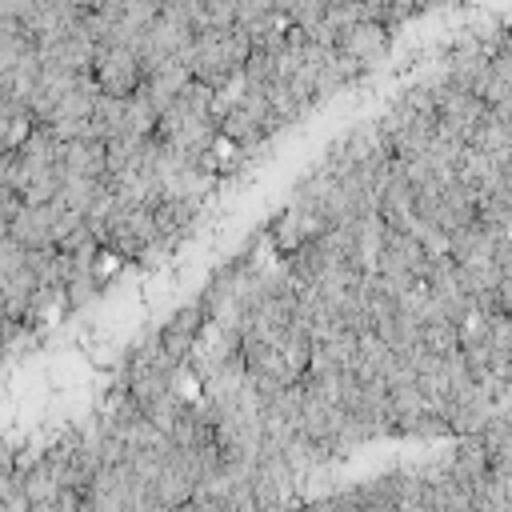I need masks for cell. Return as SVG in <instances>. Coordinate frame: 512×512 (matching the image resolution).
Wrapping results in <instances>:
<instances>
[{"label": "cell", "mask_w": 512, "mask_h": 512, "mask_svg": "<svg viewBox=\"0 0 512 512\" xmlns=\"http://www.w3.org/2000/svg\"><path fill=\"white\" fill-rule=\"evenodd\" d=\"M24 260H28V252H24L12 236H4V240H0V280H8V276H16V272H24Z\"/></svg>", "instance_id": "8fae6325"}, {"label": "cell", "mask_w": 512, "mask_h": 512, "mask_svg": "<svg viewBox=\"0 0 512 512\" xmlns=\"http://www.w3.org/2000/svg\"><path fill=\"white\" fill-rule=\"evenodd\" d=\"M88 76L100 96H132L144 80V68L136 60V48H96Z\"/></svg>", "instance_id": "7a4b0ae2"}, {"label": "cell", "mask_w": 512, "mask_h": 512, "mask_svg": "<svg viewBox=\"0 0 512 512\" xmlns=\"http://www.w3.org/2000/svg\"><path fill=\"white\" fill-rule=\"evenodd\" d=\"M0 104H4V92H0Z\"/></svg>", "instance_id": "9a60e30c"}, {"label": "cell", "mask_w": 512, "mask_h": 512, "mask_svg": "<svg viewBox=\"0 0 512 512\" xmlns=\"http://www.w3.org/2000/svg\"><path fill=\"white\" fill-rule=\"evenodd\" d=\"M60 176H76V180H104V144L100 140H68L60 144Z\"/></svg>", "instance_id": "8992f818"}, {"label": "cell", "mask_w": 512, "mask_h": 512, "mask_svg": "<svg viewBox=\"0 0 512 512\" xmlns=\"http://www.w3.org/2000/svg\"><path fill=\"white\" fill-rule=\"evenodd\" d=\"M96 84H92V76H80L56 104H52V116H48V124H88V116H92V108H96Z\"/></svg>", "instance_id": "ba28073f"}, {"label": "cell", "mask_w": 512, "mask_h": 512, "mask_svg": "<svg viewBox=\"0 0 512 512\" xmlns=\"http://www.w3.org/2000/svg\"><path fill=\"white\" fill-rule=\"evenodd\" d=\"M76 512H92V508H88V504H84V500H80V508H76Z\"/></svg>", "instance_id": "4fadbf2b"}, {"label": "cell", "mask_w": 512, "mask_h": 512, "mask_svg": "<svg viewBox=\"0 0 512 512\" xmlns=\"http://www.w3.org/2000/svg\"><path fill=\"white\" fill-rule=\"evenodd\" d=\"M336 52L360 72V68H376L388 52V28L376 20H356L336 36Z\"/></svg>", "instance_id": "3957f363"}, {"label": "cell", "mask_w": 512, "mask_h": 512, "mask_svg": "<svg viewBox=\"0 0 512 512\" xmlns=\"http://www.w3.org/2000/svg\"><path fill=\"white\" fill-rule=\"evenodd\" d=\"M420 348H424L428 356H448V352H456V324H444V320L420 324Z\"/></svg>", "instance_id": "30bf717a"}, {"label": "cell", "mask_w": 512, "mask_h": 512, "mask_svg": "<svg viewBox=\"0 0 512 512\" xmlns=\"http://www.w3.org/2000/svg\"><path fill=\"white\" fill-rule=\"evenodd\" d=\"M252 56V44L240 28H224V32H196L188 52L180 56V64L192 72L196 84L220 88L228 76H236L244 68V60Z\"/></svg>", "instance_id": "6da1fadb"}, {"label": "cell", "mask_w": 512, "mask_h": 512, "mask_svg": "<svg viewBox=\"0 0 512 512\" xmlns=\"http://www.w3.org/2000/svg\"><path fill=\"white\" fill-rule=\"evenodd\" d=\"M0 352H4V348H0Z\"/></svg>", "instance_id": "2e32d148"}, {"label": "cell", "mask_w": 512, "mask_h": 512, "mask_svg": "<svg viewBox=\"0 0 512 512\" xmlns=\"http://www.w3.org/2000/svg\"><path fill=\"white\" fill-rule=\"evenodd\" d=\"M4 236H8V224H4V220H0V240H4Z\"/></svg>", "instance_id": "7c38bea8"}, {"label": "cell", "mask_w": 512, "mask_h": 512, "mask_svg": "<svg viewBox=\"0 0 512 512\" xmlns=\"http://www.w3.org/2000/svg\"><path fill=\"white\" fill-rule=\"evenodd\" d=\"M152 512H180V508H152Z\"/></svg>", "instance_id": "5bb4252c"}, {"label": "cell", "mask_w": 512, "mask_h": 512, "mask_svg": "<svg viewBox=\"0 0 512 512\" xmlns=\"http://www.w3.org/2000/svg\"><path fill=\"white\" fill-rule=\"evenodd\" d=\"M16 476H20V492H24L28 508H44V504H52V500H60V496H64V488H60L56 472L44 464V456H40V460H32L28 468H20Z\"/></svg>", "instance_id": "9c48e42d"}, {"label": "cell", "mask_w": 512, "mask_h": 512, "mask_svg": "<svg viewBox=\"0 0 512 512\" xmlns=\"http://www.w3.org/2000/svg\"><path fill=\"white\" fill-rule=\"evenodd\" d=\"M192 80V72L180 64V60H164V64H156L152 72H144V80H140V92L152 100V108L156 112H164L180 92H184V84Z\"/></svg>", "instance_id": "52a82bcc"}, {"label": "cell", "mask_w": 512, "mask_h": 512, "mask_svg": "<svg viewBox=\"0 0 512 512\" xmlns=\"http://www.w3.org/2000/svg\"><path fill=\"white\" fill-rule=\"evenodd\" d=\"M200 324H204V308H184L180 316H172V320L160 328L156 348H160L172 364H184L188 352H192V344H196V336H200Z\"/></svg>", "instance_id": "277c9868"}, {"label": "cell", "mask_w": 512, "mask_h": 512, "mask_svg": "<svg viewBox=\"0 0 512 512\" xmlns=\"http://www.w3.org/2000/svg\"><path fill=\"white\" fill-rule=\"evenodd\" d=\"M8 236L24 248V252H40V248H52V208H32V204H20L16 216L8 220Z\"/></svg>", "instance_id": "5b68a950"}]
</instances>
